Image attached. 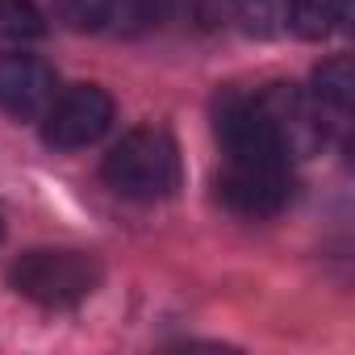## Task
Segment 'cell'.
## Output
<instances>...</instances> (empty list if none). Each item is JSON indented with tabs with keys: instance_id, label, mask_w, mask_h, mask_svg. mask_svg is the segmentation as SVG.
I'll return each instance as SVG.
<instances>
[{
	"instance_id": "6da1fadb",
	"label": "cell",
	"mask_w": 355,
	"mask_h": 355,
	"mask_svg": "<svg viewBox=\"0 0 355 355\" xmlns=\"http://www.w3.org/2000/svg\"><path fill=\"white\" fill-rule=\"evenodd\" d=\"M214 130L222 146L218 197L243 218L276 214L288 201V155L280 150L255 96L226 92L214 109Z\"/></svg>"
},
{
	"instance_id": "7a4b0ae2",
	"label": "cell",
	"mask_w": 355,
	"mask_h": 355,
	"mask_svg": "<svg viewBox=\"0 0 355 355\" xmlns=\"http://www.w3.org/2000/svg\"><path fill=\"white\" fill-rule=\"evenodd\" d=\"M105 184L130 201H163L180 189V150L163 125L130 130L105 155Z\"/></svg>"
},
{
	"instance_id": "3957f363",
	"label": "cell",
	"mask_w": 355,
	"mask_h": 355,
	"mask_svg": "<svg viewBox=\"0 0 355 355\" xmlns=\"http://www.w3.org/2000/svg\"><path fill=\"white\" fill-rule=\"evenodd\" d=\"M9 284H13V293H21L34 305L67 309V305H80L84 297L96 293L101 263L92 255H84V251L42 247V251H26L21 259H13Z\"/></svg>"
},
{
	"instance_id": "277c9868",
	"label": "cell",
	"mask_w": 355,
	"mask_h": 355,
	"mask_svg": "<svg viewBox=\"0 0 355 355\" xmlns=\"http://www.w3.org/2000/svg\"><path fill=\"white\" fill-rule=\"evenodd\" d=\"M255 105L263 113V121L272 125L280 150L288 159H309L326 146L330 134V113L297 84H268L263 92H255Z\"/></svg>"
},
{
	"instance_id": "5b68a950",
	"label": "cell",
	"mask_w": 355,
	"mask_h": 355,
	"mask_svg": "<svg viewBox=\"0 0 355 355\" xmlns=\"http://www.w3.org/2000/svg\"><path fill=\"white\" fill-rule=\"evenodd\" d=\"M113 125V96L101 84H76L67 92H55V101L42 113V138L59 150L92 146Z\"/></svg>"
},
{
	"instance_id": "8992f818",
	"label": "cell",
	"mask_w": 355,
	"mask_h": 355,
	"mask_svg": "<svg viewBox=\"0 0 355 355\" xmlns=\"http://www.w3.org/2000/svg\"><path fill=\"white\" fill-rule=\"evenodd\" d=\"M55 101V71L34 55H0V109L13 117H42Z\"/></svg>"
},
{
	"instance_id": "52a82bcc",
	"label": "cell",
	"mask_w": 355,
	"mask_h": 355,
	"mask_svg": "<svg viewBox=\"0 0 355 355\" xmlns=\"http://www.w3.org/2000/svg\"><path fill=\"white\" fill-rule=\"evenodd\" d=\"M284 9H288V30L293 34H301L309 42H322L347 17V0H284Z\"/></svg>"
},
{
	"instance_id": "ba28073f",
	"label": "cell",
	"mask_w": 355,
	"mask_h": 355,
	"mask_svg": "<svg viewBox=\"0 0 355 355\" xmlns=\"http://www.w3.org/2000/svg\"><path fill=\"white\" fill-rule=\"evenodd\" d=\"M351 88H355L351 59H347V55H334V59L318 63V71H313V92H309V96H313L326 113L347 117V109H351Z\"/></svg>"
},
{
	"instance_id": "9c48e42d",
	"label": "cell",
	"mask_w": 355,
	"mask_h": 355,
	"mask_svg": "<svg viewBox=\"0 0 355 355\" xmlns=\"http://www.w3.org/2000/svg\"><path fill=\"white\" fill-rule=\"evenodd\" d=\"M42 34H46V17L34 0H0V38L34 42Z\"/></svg>"
},
{
	"instance_id": "30bf717a",
	"label": "cell",
	"mask_w": 355,
	"mask_h": 355,
	"mask_svg": "<svg viewBox=\"0 0 355 355\" xmlns=\"http://www.w3.org/2000/svg\"><path fill=\"white\" fill-rule=\"evenodd\" d=\"M234 13H239L243 30L255 38H276L280 30H288L284 0H234Z\"/></svg>"
},
{
	"instance_id": "8fae6325",
	"label": "cell",
	"mask_w": 355,
	"mask_h": 355,
	"mask_svg": "<svg viewBox=\"0 0 355 355\" xmlns=\"http://www.w3.org/2000/svg\"><path fill=\"white\" fill-rule=\"evenodd\" d=\"M55 13H59V21H67L71 30H80V34H96V30L109 26L113 0H55Z\"/></svg>"
},
{
	"instance_id": "7c38bea8",
	"label": "cell",
	"mask_w": 355,
	"mask_h": 355,
	"mask_svg": "<svg viewBox=\"0 0 355 355\" xmlns=\"http://www.w3.org/2000/svg\"><path fill=\"white\" fill-rule=\"evenodd\" d=\"M167 13V0H113V13L109 21L121 26L125 34H138V30H150L159 26Z\"/></svg>"
},
{
	"instance_id": "4fadbf2b",
	"label": "cell",
	"mask_w": 355,
	"mask_h": 355,
	"mask_svg": "<svg viewBox=\"0 0 355 355\" xmlns=\"http://www.w3.org/2000/svg\"><path fill=\"white\" fill-rule=\"evenodd\" d=\"M0 239H5V222H0Z\"/></svg>"
}]
</instances>
